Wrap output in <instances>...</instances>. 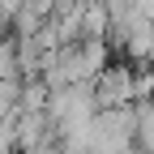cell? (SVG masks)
<instances>
[{
	"mask_svg": "<svg viewBox=\"0 0 154 154\" xmlns=\"http://www.w3.org/2000/svg\"><path fill=\"white\" fill-rule=\"evenodd\" d=\"M90 90H94V103H99V107L133 103V64L124 60V56H116L107 69H99L90 77Z\"/></svg>",
	"mask_w": 154,
	"mask_h": 154,
	"instance_id": "obj_1",
	"label": "cell"
},
{
	"mask_svg": "<svg viewBox=\"0 0 154 154\" xmlns=\"http://www.w3.org/2000/svg\"><path fill=\"white\" fill-rule=\"evenodd\" d=\"M64 5H82V0H56V9H64Z\"/></svg>",
	"mask_w": 154,
	"mask_h": 154,
	"instance_id": "obj_10",
	"label": "cell"
},
{
	"mask_svg": "<svg viewBox=\"0 0 154 154\" xmlns=\"http://www.w3.org/2000/svg\"><path fill=\"white\" fill-rule=\"evenodd\" d=\"M124 154H154V150H146V146H137V141H133V146H128Z\"/></svg>",
	"mask_w": 154,
	"mask_h": 154,
	"instance_id": "obj_9",
	"label": "cell"
},
{
	"mask_svg": "<svg viewBox=\"0 0 154 154\" xmlns=\"http://www.w3.org/2000/svg\"><path fill=\"white\" fill-rule=\"evenodd\" d=\"M133 141L154 150V99H133Z\"/></svg>",
	"mask_w": 154,
	"mask_h": 154,
	"instance_id": "obj_4",
	"label": "cell"
},
{
	"mask_svg": "<svg viewBox=\"0 0 154 154\" xmlns=\"http://www.w3.org/2000/svg\"><path fill=\"white\" fill-rule=\"evenodd\" d=\"M47 82L43 77H22V90H17V111H47Z\"/></svg>",
	"mask_w": 154,
	"mask_h": 154,
	"instance_id": "obj_5",
	"label": "cell"
},
{
	"mask_svg": "<svg viewBox=\"0 0 154 154\" xmlns=\"http://www.w3.org/2000/svg\"><path fill=\"white\" fill-rule=\"evenodd\" d=\"M26 5H30V9H38L43 17H51V9H56V0H26Z\"/></svg>",
	"mask_w": 154,
	"mask_h": 154,
	"instance_id": "obj_8",
	"label": "cell"
},
{
	"mask_svg": "<svg viewBox=\"0 0 154 154\" xmlns=\"http://www.w3.org/2000/svg\"><path fill=\"white\" fill-rule=\"evenodd\" d=\"M133 99H154V64H133Z\"/></svg>",
	"mask_w": 154,
	"mask_h": 154,
	"instance_id": "obj_7",
	"label": "cell"
},
{
	"mask_svg": "<svg viewBox=\"0 0 154 154\" xmlns=\"http://www.w3.org/2000/svg\"><path fill=\"white\" fill-rule=\"evenodd\" d=\"M111 26V9L103 0H82V38H103Z\"/></svg>",
	"mask_w": 154,
	"mask_h": 154,
	"instance_id": "obj_3",
	"label": "cell"
},
{
	"mask_svg": "<svg viewBox=\"0 0 154 154\" xmlns=\"http://www.w3.org/2000/svg\"><path fill=\"white\" fill-rule=\"evenodd\" d=\"M13 38H17V73L22 77H38V69L47 60V43L38 38V30L34 34H13Z\"/></svg>",
	"mask_w": 154,
	"mask_h": 154,
	"instance_id": "obj_2",
	"label": "cell"
},
{
	"mask_svg": "<svg viewBox=\"0 0 154 154\" xmlns=\"http://www.w3.org/2000/svg\"><path fill=\"white\" fill-rule=\"evenodd\" d=\"M5 77H22L17 73V38L13 34H0V82Z\"/></svg>",
	"mask_w": 154,
	"mask_h": 154,
	"instance_id": "obj_6",
	"label": "cell"
}]
</instances>
